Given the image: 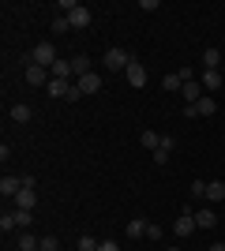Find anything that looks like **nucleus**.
<instances>
[{
  "mask_svg": "<svg viewBox=\"0 0 225 251\" xmlns=\"http://www.w3.org/2000/svg\"><path fill=\"white\" fill-rule=\"evenodd\" d=\"M139 143H143L147 150H158V147H161V135H158V131H143Z\"/></svg>",
  "mask_w": 225,
  "mask_h": 251,
  "instance_id": "5701e85b",
  "label": "nucleus"
},
{
  "mask_svg": "<svg viewBox=\"0 0 225 251\" xmlns=\"http://www.w3.org/2000/svg\"><path fill=\"white\" fill-rule=\"evenodd\" d=\"M124 75H128V86H135V90H139V86H147V68H143L139 60H131Z\"/></svg>",
  "mask_w": 225,
  "mask_h": 251,
  "instance_id": "423d86ee",
  "label": "nucleus"
},
{
  "mask_svg": "<svg viewBox=\"0 0 225 251\" xmlns=\"http://www.w3.org/2000/svg\"><path fill=\"white\" fill-rule=\"evenodd\" d=\"M38 206V191L34 188H23L19 195H15V210H34Z\"/></svg>",
  "mask_w": 225,
  "mask_h": 251,
  "instance_id": "1a4fd4ad",
  "label": "nucleus"
},
{
  "mask_svg": "<svg viewBox=\"0 0 225 251\" xmlns=\"http://www.w3.org/2000/svg\"><path fill=\"white\" fill-rule=\"evenodd\" d=\"M195 113H199V116H214V113H218V101H214L210 94H203L199 101H195Z\"/></svg>",
  "mask_w": 225,
  "mask_h": 251,
  "instance_id": "f8f14e48",
  "label": "nucleus"
},
{
  "mask_svg": "<svg viewBox=\"0 0 225 251\" xmlns=\"http://www.w3.org/2000/svg\"><path fill=\"white\" fill-rule=\"evenodd\" d=\"M45 90H49V98H68V90H72V86H68V79H49V86H45Z\"/></svg>",
  "mask_w": 225,
  "mask_h": 251,
  "instance_id": "4468645a",
  "label": "nucleus"
},
{
  "mask_svg": "<svg viewBox=\"0 0 225 251\" xmlns=\"http://www.w3.org/2000/svg\"><path fill=\"white\" fill-rule=\"evenodd\" d=\"M158 150H165V154H173V150H176V139L173 135H161V147Z\"/></svg>",
  "mask_w": 225,
  "mask_h": 251,
  "instance_id": "7c9ffc66",
  "label": "nucleus"
},
{
  "mask_svg": "<svg viewBox=\"0 0 225 251\" xmlns=\"http://www.w3.org/2000/svg\"><path fill=\"white\" fill-rule=\"evenodd\" d=\"M72 72H75V75H86V72H90V56H83V52H79V56H72Z\"/></svg>",
  "mask_w": 225,
  "mask_h": 251,
  "instance_id": "4be33fe9",
  "label": "nucleus"
},
{
  "mask_svg": "<svg viewBox=\"0 0 225 251\" xmlns=\"http://www.w3.org/2000/svg\"><path fill=\"white\" fill-rule=\"evenodd\" d=\"M206 251H225V244L218 240V244H210V248H206Z\"/></svg>",
  "mask_w": 225,
  "mask_h": 251,
  "instance_id": "473e14b6",
  "label": "nucleus"
},
{
  "mask_svg": "<svg viewBox=\"0 0 225 251\" xmlns=\"http://www.w3.org/2000/svg\"><path fill=\"white\" fill-rule=\"evenodd\" d=\"M38 248H42V240H38L34 232L23 229V232H19V251H38Z\"/></svg>",
  "mask_w": 225,
  "mask_h": 251,
  "instance_id": "f3484780",
  "label": "nucleus"
},
{
  "mask_svg": "<svg viewBox=\"0 0 225 251\" xmlns=\"http://www.w3.org/2000/svg\"><path fill=\"white\" fill-rule=\"evenodd\" d=\"M30 116H34V109H30V105H11V120H15V124H26V120H30Z\"/></svg>",
  "mask_w": 225,
  "mask_h": 251,
  "instance_id": "6ab92c4d",
  "label": "nucleus"
},
{
  "mask_svg": "<svg viewBox=\"0 0 225 251\" xmlns=\"http://www.w3.org/2000/svg\"><path fill=\"white\" fill-rule=\"evenodd\" d=\"M188 199H206V180H192V188H188Z\"/></svg>",
  "mask_w": 225,
  "mask_h": 251,
  "instance_id": "b1692460",
  "label": "nucleus"
},
{
  "mask_svg": "<svg viewBox=\"0 0 225 251\" xmlns=\"http://www.w3.org/2000/svg\"><path fill=\"white\" fill-rule=\"evenodd\" d=\"M30 60H34V64H42V68H53L60 56H56V45H53V42H38V49L30 52Z\"/></svg>",
  "mask_w": 225,
  "mask_h": 251,
  "instance_id": "f03ea898",
  "label": "nucleus"
},
{
  "mask_svg": "<svg viewBox=\"0 0 225 251\" xmlns=\"http://www.w3.org/2000/svg\"><path fill=\"white\" fill-rule=\"evenodd\" d=\"M131 60H135V56H131V52H124V49H109V52H105V68H109V72H128Z\"/></svg>",
  "mask_w": 225,
  "mask_h": 251,
  "instance_id": "7ed1b4c3",
  "label": "nucleus"
},
{
  "mask_svg": "<svg viewBox=\"0 0 225 251\" xmlns=\"http://www.w3.org/2000/svg\"><path fill=\"white\" fill-rule=\"evenodd\" d=\"M199 229V225H195V214L188 206H184V214L180 218H176V225H173V232H176V236H192V232Z\"/></svg>",
  "mask_w": 225,
  "mask_h": 251,
  "instance_id": "39448f33",
  "label": "nucleus"
},
{
  "mask_svg": "<svg viewBox=\"0 0 225 251\" xmlns=\"http://www.w3.org/2000/svg\"><path fill=\"white\" fill-rule=\"evenodd\" d=\"M49 79H53V75H49V68H42V64H26V83L30 86H49Z\"/></svg>",
  "mask_w": 225,
  "mask_h": 251,
  "instance_id": "20e7f679",
  "label": "nucleus"
},
{
  "mask_svg": "<svg viewBox=\"0 0 225 251\" xmlns=\"http://www.w3.org/2000/svg\"><path fill=\"white\" fill-rule=\"evenodd\" d=\"M147 225H150L147 218H131V221H128V236H131V240H139V236H147Z\"/></svg>",
  "mask_w": 225,
  "mask_h": 251,
  "instance_id": "ddd939ff",
  "label": "nucleus"
},
{
  "mask_svg": "<svg viewBox=\"0 0 225 251\" xmlns=\"http://www.w3.org/2000/svg\"><path fill=\"white\" fill-rule=\"evenodd\" d=\"M19 191H23V176H4L0 180V195H4V199H15Z\"/></svg>",
  "mask_w": 225,
  "mask_h": 251,
  "instance_id": "6e6552de",
  "label": "nucleus"
},
{
  "mask_svg": "<svg viewBox=\"0 0 225 251\" xmlns=\"http://www.w3.org/2000/svg\"><path fill=\"white\" fill-rule=\"evenodd\" d=\"M60 8L68 11V23H72V30H86L90 26V8H83V4H75V0H60Z\"/></svg>",
  "mask_w": 225,
  "mask_h": 251,
  "instance_id": "f257e3e1",
  "label": "nucleus"
},
{
  "mask_svg": "<svg viewBox=\"0 0 225 251\" xmlns=\"http://www.w3.org/2000/svg\"><path fill=\"white\" fill-rule=\"evenodd\" d=\"M161 90H184V79H180V72H173V75H165V79H161Z\"/></svg>",
  "mask_w": 225,
  "mask_h": 251,
  "instance_id": "412c9836",
  "label": "nucleus"
},
{
  "mask_svg": "<svg viewBox=\"0 0 225 251\" xmlns=\"http://www.w3.org/2000/svg\"><path fill=\"white\" fill-rule=\"evenodd\" d=\"M38 251H60V240L56 236H42V248Z\"/></svg>",
  "mask_w": 225,
  "mask_h": 251,
  "instance_id": "c85d7f7f",
  "label": "nucleus"
},
{
  "mask_svg": "<svg viewBox=\"0 0 225 251\" xmlns=\"http://www.w3.org/2000/svg\"><path fill=\"white\" fill-rule=\"evenodd\" d=\"M206 199H210V202L225 199V184H222V180H210V184H206Z\"/></svg>",
  "mask_w": 225,
  "mask_h": 251,
  "instance_id": "aec40b11",
  "label": "nucleus"
},
{
  "mask_svg": "<svg viewBox=\"0 0 225 251\" xmlns=\"http://www.w3.org/2000/svg\"><path fill=\"white\" fill-rule=\"evenodd\" d=\"M98 251H120V244L117 240H101V244H98Z\"/></svg>",
  "mask_w": 225,
  "mask_h": 251,
  "instance_id": "2f4dec72",
  "label": "nucleus"
},
{
  "mask_svg": "<svg viewBox=\"0 0 225 251\" xmlns=\"http://www.w3.org/2000/svg\"><path fill=\"white\" fill-rule=\"evenodd\" d=\"M64 30H72V23H68V15H56L53 19V34H64Z\"/></svg>",
  "mask_w": 225,
  "mask_h": 251,
  "instance_id": "bb28decb",
  "label": "nucleus"
},
{
  "mask_svg": "<svg viewBox=\"0 0 225 251\" xmlns=\"http://www.w3.org/2000/svg\"><path fill=\"white\" fill-rule=\"evenodd\" d=\"M11 218H15V229H26L30 225V210H11Z\"/></svg>",
  "mask_w": 225,
  "mask_h": 251,
  "instance_id": "393cba45",
  "label": "nucleus"
},
{
  "mask_svg": "<svg viewBox=\"0 0 225 251\" xmlns=\"http://www.w3.org/2000/svg\"><path fill=\"white\" fill-rule=\"evenodd\" d=\"M49 75H53V79H68V75H75V72H72V60H64V56H60V60L49 68Z\"/></svg>",
  "mask_w": 225,
  "mask_h": 251,
  "instance_id": "2eb2a0df",
  "label": "nucleus"
},
{
  "mask_svg": "<svg viewBox=\"0 0 225 251\" xmlns=\"http://www.w3.org/2000/svg\"><path fill=\"white\" fill-rule=\"evenodd\" d=\"M79 90H83V94H98V90H101V75L98 72H86V75H79Z\"/></svg>",
  "mask_w": 225,
  "mask_h": 251,
  "instance_id": "0eeeda50",
  "label": "nucleus"
},
{
  "mask_svg": "<svg viewBox=\"0 0 225 251\" xmlns=\"http://www.w3.org/2000/svg\"><path fill=\"white\" fill-rule=\"evenodd\" d=\"M195 225H199V229H214V225H218L214 210H210V206H206V210H199V214H195Z\"/></svg>",
  "mask_w": 225,
  "mask_h": 251,
  "instance_id": "a211bd4d",
  "label": "nucleus"
},
{
  "mask_svg": "<svg viewBox=\"0 0 225 251\" xmlns=\"http://www.w3.org/2000/svg\"><path fill=\"white\" fill-rule=\"evenodd\" d=\"M203 68H206V72H218V68H222V52H218L214 45L203 49Z\"/></svg>",
  "mask_w": 225,
  "mask_h": 251,
  "instance_id": "9b49d317",
  "label": "nucleus"
},
{
  "mask_svg": "<svg viewBox=\"0 0 225 251\" xmlns=\"http://www.w3.org/2000/svg\"><path fill=\"white\" fill-rule=\"evenodd\" d=\"M199 83H203V90H218V86H222V72H206V68H203Z\"/></svg>",
  "mask_w": 225,
  "mask_h": 251,
  "instance_id": "dca6fc26",
  "label": "nucleus"
},
{
  "mask_svg": "<svg viewBox=\"0 0 225 251\" xmlns=\"http://www.w3.org/2000/svg\"><path fill=\"white\" fill-rule=\"evenodd\" d=\"M11 229H15V218H11V210H8V214H0V232L8 236Z\"/></svg>",
  "mask_w": 225,
  "mask_h": 251,
  "instance_id": "a878e982",
  "label": "nucleus"
},
{
  "mask_svg": "<svg viewBox=\"0 0 225 251\" xmlns=\"http://www.w3.org/2000/svg\"><path fill=\"white\" fill-rule=\"evenodd\" d=\"M203 94H206V90H203V83H199V79H192V83H184V101H188V105H195V101H199Z\"/></svg>",
  "mask_w": 225,
  "mask_h": 251,
  "instance_id": "9d476101",
  "label": "nucleus"
},
{
  "mask_svg": "<svg viewBox=\"0 0 225 251\" xmlns=\"http://www.w3.org/2000/svg\"><path fill=\"white\" fill-rule=\"evenodd\" d=\"M161 232H165V229H161L158 221H150V225H147V236H150V240H161Z\"/></svg>",
  "mask_w": 225,
  "mask_h": 251,
  "instance_id": "c756f323",
  "label": "nucleus"
},
{
  "mask_svg": "<svg viewBox=\"0 0 225 251\" xmlns=\"http://www.w3.org/2000/svg\"><path fill=\"white\" fill-rule=\"evenodd\" d=\"M169 251H180V248H169Z\"/></svg>",
  "mask_w": 225,
  "mask_h": 251,
  "instance_id": "72a5a7b5",
  "label": "nucleus"
},
{
  "mask_svg": "<svg viewBox=\"0 0 225 251\" xmlns=\"http://www.w3.org/2000/svg\"><path fill=\"white\" fill-rule=\"evenodd\" d=\"M75 248H79V251H98V240H94V236H79Z\"/></svg>",
  "mask_w": 225,
  "mask_h": 251,
  "instance_id": "cd10ccee",
  "label": "nucleus"
}]
</instances>
